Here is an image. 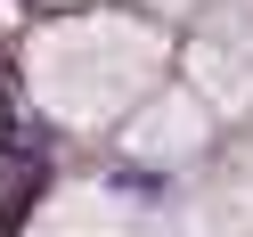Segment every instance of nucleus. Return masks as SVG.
Returning a JSON list of instances; mask_svg holds the SVG:
<instances>
[{
  "label": "nucleus",
  "mask_w": 253,
  "mask_h": 237,
  "mask_svg": "<svg viewBox=\"0 0 253 237\" xmlns=\"http://www.w3.org/2000/svg\"><path fill=\"white\" fill-rule=\"evenodd\" d=\"M147 229L155 221H139V204L115 196V188H98V180L57 188L41 204V221H33V237H147Z\"/></svg>",
  "instance_id": "7ed1b4c3"
},
{
  "label": "nucleus",
  "mask_w": 253,
  "mask_h": 237,
  "mask_svg": "<svg viewBox=\"0 0 253 237\" xmlns=\"http://www.w3.org/2000/svg\"><path fill=\"white\" fill-rule=\"evenodd\" d=\"M204 139H212V106L196 90H164V98H147L123 123V155L131 164H188Z\"/></svg>",
  "instance_id": "f03ea898"
},
{
  "label": "nucleus",
  "mask_w": 253,
  "mask_h": 237,
  "mask_svg": "<svg viewBox=\"0 0 253 237\" xmlns=\"http://www.w3.org/2000/svg\"><path fill=\"white\" fill-rule=\"evenodd\" d=\"M155 8H196V0H155Z\"/></svg>",
  "instance_id": "20e7f679"
},
{
  "label": "nucleus",
  "mask_w": 253,
  "mask_h": 237,
  "mask_svg": "<svg viewBox=\"0 0 253 237\" xmlns=\"http://www.w3.org/2000/svg\"><path fill=\"white\" fill-rule=\"evenodd\" d=\"M155 74H164V33L139 17H66V25H41L33 49H25L33 98L74 131L131 115L155 90Z\"/></svg>",
  "instance_id": "f257e3e1"
}]
</instances>
